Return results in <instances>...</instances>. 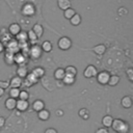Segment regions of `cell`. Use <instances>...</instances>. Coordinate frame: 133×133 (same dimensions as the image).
Segmentation results:
<instances>
[{"label": "cell", "instance_id": "1", "mask_svg": "<svg viewBox=\"0 0 133 133\" xmlns=\"http://www.w3.org/2000/svg\"><path fill=\"white\" fill-rule=\"evenodd\" d=\"M111 127L115 132H118V133H128L129 129H130L128 123H126L125 121H123L121 118L113 119L112 124H111Z\"/></svg>", "mask_w": 133, "mask_h": 133}, {"label": "cell", "instance_id": "2", "mask_svg": "<svg viewBox=\"0 0 133 133\" xmlns=\"http://www.w3.org/2000/svg\"><path fill=\"white\" fill-rule=\"evenodd\" d=\"M57 46H58V48H59L60 50H63V51L69 50V49L72 47V41H71V38L68 37V36H62V37H60V38L58 39Z\"/></svg>", "mask_w": 133, "mask_h": 133}, {"label": "cell", "instance_id": "3", "mask_svg": "<svg viewBox=\"0 0 133 133\" xmlns=\"http://www.w3.org/2000/svg\"><path fill=\"white\" fill-rule=\"evenodd\" d=\"M97 74H98V70H97V68H96L95 65H92V64L87 65V66L85 68L84 72H83V75H84L85 78H92V77H96Z\"/></svg>", "mask_w": 133, "mask_h": 133}, {"label": "cell", "instance_id": "4", "mask_svg": "<svg viewBox=\"0 0 133 133\" xmlns=\"http://www.w3.org/2000/svg\"><path fill=\"white\" fill-rule=\"evenodd\" d=\"M42 51H43V50H42L41 46H38V45L32 46L31 49H30V51H29L30 57H31L32 59H37V58H39V57L42 56Z\"/></svg>", "mask_w": 133, "mask_h": 133}, {"label": "cell", "instance_id": "5", "mask_svg": "<svg viewBox=\"0 0 133 133\" xmlns=\"http://www.w3.org/2000/svg\"><path fill=\"white\" fill-rule=\"evenodd\" d=\"M109 77H110V74L106 71H102L100 73L97 74V80L100 84H107L108 83V80H109Z\"/></svg>", "mask_w": 133, "mask_h": 133}, {"label": "cell", "instance_id": "6", "mask_svg": "<svg viewBox=\"0 0 133 133\" xmlns=\"http://www.w3.org/2000/svg\"><path fill=\"white\" fill-rule=\"evenodd\" d=\"M22 14L26 17H31L35 14V8L31 3H27L22 7Z\"/></svg>", "mask_w": 133, "mask_h": 133}, {"label": "cell", "instance_id": "7", "mask_svg": "<svg viewBox=\"0 0 133 133\" xmlns=\"http://www.w3.org/2000/svg\"><path fill=\"white\" fill-rule=\"evenodd\" d=\"M16 107L18 110L20 111H25L27 110V108L29 107V103H28V100H18L17 101V104H16Z\"/></svg>", "mask_w": 133, "mask_h": 133}, {"label": "cell", "instance_id": "8", "mask_svg": "<svg viewBox=\"0 0 133 133\" xmlns=\"http://www.w3.org/2000/svg\"><path fill=\"white\" fill-rule=\"evenodd\" d=\"M8 31L11 35H17L20 31H21V26L18 24V23H12L9 25L8 27Z\"/></svg>", "mask_w": 133, "mask_h": 133}, {"label": "cell", "instance_id": "9", "mask_svg": "<svg viewBox=\"0 0 133 133\" xmlns=\"http://www.w3.org/2000/svg\"><path fill=\"white\" fill-rule=\"evenodd\" d=\"M16 104H17V100L14 99V98H7L5 100V107L8 109V110H12L16 108Z\"/></svg>", "mask_w": 133, "mask_h": 133}, {"label": "cell", "instance_id": "10", "mask_svg": "<svg viewBox=\"0 0 133 133\" xmlns=\"http://www.w3.org/2000/svg\"><path fill=\"white\" fill-rule=\"evenodd\" d=\"M9 85L11 87H16V88H19L21 85H22V78H20L19 76H16L14 77L10 81H9Z\"/></svg>", "mask_w": 133, "mask_h": 133}, {"label": "cell", "instance_id": "11", "mask_svg": "<svg viewBox=\"0 0 133 133\" xmlns=\"http://www.w3.org/2000/svg\"><path fill=\"white\" fill-rule=\"evenodd\" d=\"M121 104L124 108H130L132 106V98L130 96H125L122 101H121Z\"/></svg>", "mask_w": 133, "mask_h": 133}, {"label": "cell", "instance_id": "12", "mask_svg": "<svg viewBox=\"0 0 133 133\" xmlns=\"http://www.w3.org/2000/svg\"><path fill=\"white\" fill-rule=\"evenodd\" d=\"M92 51H94L96 54H98V55H102V54H104V53L106 52V46L103 45V44L97 45V46H95V47L92 48Z\"/></svg>", "mask_w": 133, "mask_h": 133}, {"label": "cell", "instance_id": "13", "mask_svg": "<svg viewBox=\"0 0 133 133\" xmlns=\"http://www.w3.org/2000/svg\"><path fill=\"white\" fill-rule=\"evenodd\" d=\"M32 108H33V110L38 112V111H41L42 109L45 108V103L42 100H35L32 104Z\"/></svg>", "mask_w": 133, "mask_h": 133}, {"label": "cell", "instance_id": "14", "mask_svg": "<svg viewBox=\"0 0 133 133\" xmlns=\"http://www.w3.org/2000/svg\"><path fill=\"white\" fill-rule=\"evenodd\" d=\"M57 5L60 9L65 10L66 8L71 7V1L70 0H57Z\"/></svg>", "mask_w": 133, "mask_h": 133}, {"label": "cell", "instance_id": "15", "mask_svg": "<svg viewBox=\"0 0 133 133\" xmlns=\"http://www.w3.org/2000/svg\"><path fill=\"white\" fill-rule=\"evenodd\" d=\"M31 30L35 33V35L37 36V38L41 37V36L43 35V33H44V28H43V26H42L41 24H35Z\"/></svg>", "mask_w": 133, "mask_h": 133}, {"label": "cell", "instance_id": "16", "mask_svg": "<svg viewBox=\"0 0 133 133\" xmlns=\"http://www.w3.org/2000/svg\"><path fill=\"white\" fill-rule=\"evenodd\" d=\"M37 116L42 121H47L50 117V112H49V110H47V109L44 108V109H42L41 111L37 112Z\"/></svg>", "mask_w": 133, "mask_h": 133}, {"label": "cell", "instance_id": "17", "mask_svg": "<svg viewBox=\"0 0 133 133\" xmlns=\"http://www.w3.org/2000/svg\"><path fill=\"white\" fill-rule=\"evenodd\" d=\"M64 75H65L64 69H61V68L56 69L55 72H54V78H55L56 80H62L63 77H64Z\"/></svg>", "mask_w": 133, "mask_h": 133}, {"label": "cell", "instance_id": "18", "mask_svg": "<svg viewBox=\"0 0 133 133\" xmlns=\"http://www.w3.org/2000/svg\"><path fill=\"white\" fill-rule=\"evenodd\" d=\"M112 121H113V117L111 115H105L102 118V124H103V126L105 128H109V127H111Z\"/></svg>", "mask_w": 133, "mask_h": 133}, {"label": "cell", "instance_id": "19", "mask_svg": "<svg viewBox=\"0 0 133 133\" xmlns=\"http://www.w3.org/2000/svg\"><path fill=\"white\" fill-rule=\"evenodd\" d=\"M18 50H19L18 43H17L16 41H10V42L8 43L7 51H8V52H11V53H14V54H15V52H16V51H18Z\"/></svg>", "mask_w": 133, "mask_h": 133}, {"label": "cell", "instance_id": "20", "mask_svg": "<svg viewBox=\"0 0 133 133\" xmlns=\"http://www.w3.org/2000/svg\"><path fill=\"white\" fill-rule=\"evenodd\" d=\"M25 78H26V82L28 83L27 85L34 84V83H36V82H37V80H38V78H37V77H35L32 73H31V74H27V76H26Z\"/></svg>", "mask_w": 133, "mask_h": 133}, {"label": "cell", "instance_id": "21", "mask_svg": "<svg viewBox=\"0 0 133 133\" xmlns=\"http://www.w3.org/2000/svg\"><path fill=\"white\" fill-rule=\"evenodd\" d=\"M75 80H76V77H75V76L68 75V74H65V75H64V77H63V79H62L63 83H64V84H68V85L73 84V83L75 82Z\"/></svg>", "mask_w": 133, "mask_h": 133}, {"label": "cell", "instance_id": "22", "mask_svg": "<svg viewBox=\"0 0 133 133\" xmlns=\"http://www.w3.org/2000/svg\"><path fill=\"white\" fill-rule=\"evenodd\" d=\"M70 22H71V24L74 25V26L79 25V24L81 23V16H80L79 14H75V15L70 19Z\"/></svg>", "mask_w": 133, "mask_h": 133}, {"label": "cell", "instance_id": "23", "mask_svg": "<svg viewBox=\"0 0 133 133\" xmlns=\"http://www.w3.org/2000/svg\"><path fill=\"white\" fill-rule=\"evenodd\" d=\"M27 69L23 65H20L18 69H17V75L20 77V78H25L27 76Z\"/></svg>", "mask_w": 133, "mask_h": 133}, {"label": "cell", "instance_id": "24", "mask_svg": "<svg viewBox=\"0 0 133 133\" xmlns=\"http://www.w3.org/2000/svg\"><path fill=\"white\" fill-rule=\"evenodd\" d=\"M14 62H17L19 64H22L23 62H25V56L21 53H17L14 54Z\"/></svg>", "mask_w": 133, "mask_h": 133}, {"label": "cell", "instance_id": "25", "mask_svg": "<svg viewBox=\"0 0 133 133\" xmlns=\"http://www.w3.org/2000/svg\"><path fill=\"white\" fill-rule=\"evenodd\" d=\"M118 82H119V76H117V75H112V76L109 77V80H108V83H107V84H109L110 86H115Z\"/></svg>", "mask_w": 133, "mask_h": 133}, {"label": "cell", "instance_id": "26", "mask_svg": "<svg viewBox=\"0 0 133 133\" xmlns=\"http://www.w3.org/2000/svg\"><path fill=\"white\" fill-rule=\"evenodd\" d=\"M32 74H33L35 77H37V78H41V77H43V76L45 75V70H44L43 68L38 66V68H35V69H33V71H32Z\"/></svg>", "mask_w": 133, "mask_h": 133}, {"label": "cell", "instance_id": "27", "mask_svg": "<svg viewBox=\"0 0 133 133\" xmlns=\"http://www.w3.org/2000/svg\"><path fill=\"white\" fill-rule=\"evenodd\" d=\"M42 50L45 51V52H50L52 50V43L49 42V41H45L43 44H42Z\"/></svg>", "mask_w": 133, "mask_h": 133}, {"label": "cell", "instance_id": "28", "mask_svg": "<svg viewBox=\"0 0 133 133\" xmlns=\"http://www.w3.org/2000/svg\"><path fill=\"white\" fill-rule=\"evenodd\" d=\"M64 72H65V74L72 75V76H75V77H76V75H77V69H76L75 66H73V65L66 66V68L64 69Z\"/></svg>", "mask_w": 133, "mask_h": 133}, {"label": "cell", "instance_id": "29", "mask_svg": "<svg viewBox=\"0 0 133 133\" xmlns=\"http://www.w3.org/2000/svg\"><path fill=\"white\" fill-rule=\"evenodd\" d=\"M75 14H76V11H75L73 8H71V7H70V8H66L65 10H63V16H64V18H65V19H69V20H70Z\"/></svg>", "mask_w": 133, "mask_h": 133}, {"label": "cell", "instance_id": "30", "mask_svg": "<svg viewBox=\"0 0 133 133\" xmlns=\"http://www.w3.org/2000/svg\"><path fill=\"white\" fill-rule=\"evenodd\" d=\"M16 36H17V39H18L19 42H21V43H24V42H26V41L28 39L27 32H22V31H20Z\"/></svg>", "mask_w": 133, "mask_h": 133}, {"label": "cell", "instance_id": "31", "mask_svg": "<svg viewBox=\"0 0 133 133\" xmlns=\"http://www.w3.org/2000/svg\"><path fill=\"white\" fill-rule=\"evenodd\" d=\"M19 94H20V89H19V88L11 87V88L9 89V96H10V98L18 99V98H19Z\"/></svg>", "mask_w": 133, "mask_h": 133}, {"label": "cell", "instance_id": "32", "mask_svg": "<svg viewBox=\"0 0 133 133\" xmlns=\"http://www.w3.org/2000/svg\"><path fill=\"white\" fill-rule=\"evenodd\" d=\"M5 60H6V62L8 64H12L14 63V53L6 51V53H5Z\"/></svg>", "mask_w": 133, "mask_h": 133}, {"label": "cell", "instance_id": "33", "mask_svg": "<svg viewBox=\"0 0 133 133\" xmlns=\"http://www.w3.org/2000/svg\"><path fill=\"white\" fill-rule=\"evenodd\" d=\"M79 115H80L82 118L87 119V118L89 117V112H88V110H87L86 108H82V109L79 110Z\"/></svg>", "mask_w": 133, "mask_h": 133}, {"label": "cell", "instance_id": "34", "mask_svg": "<svg viewBox=\"0 0 133 133\" xmlns=\"http://www.w3.org/2000/svg\"><path fill=\"white\" fill-rule=\"evenodd\" d=\"M27 36H28V39H30L32 43H35L36 39H37V36L35 35V33L32 31V30H29L27 32Z\"/></svg>", "mask_w": 133, "mask_h": 133}, {"label": "cell", "instance_id": "35", "mask_svg": "<svg viewBox=\"0 0 133 133\" xmlns=\"http://www.w3.org/2000/svg\"><path fill=\"white\" fill-rule=\"evenodd\" d=\"M28 98H29L28 91H26V90H20V94H19V99L20 100H28Z\"/></svg>", "mask_w": 133, "mask_h": 133}, {"label": "cell", "instance_id": "36", "mask_svg": "<svg viewBox=\"0 0 133 133\" xmlns=\"http://www.w3.org/2000/svg\"><path fill=\"white\" fill-rule=\"evenodd\" d=\"M8 85H9V82L8 81H0V87L1 88H5V87H8Z\"/></svg>", "mask_w": 133, "mask_h": 133}, {"label": "cell", "instance_id": "37", "mask_svg": "<svg viewBox=\"0 0 133 133\" xmlns=\"http://www.w3.org/2000/svg\"><path fill=\"white\" fill-rule=\"evenodd\" d=\"M96 133H109V131H108V129L107 128H99L97 131H96Z\"/></svg>", "mask_w": 133, "mask_h": 133}, {"label": "cell", "instance_id": "38", "mask_svg": "<svg viewBox=\"0 0 133 133\" xmlns=\"http://www.w3.org/2000/svg\"><path fill=\"white\" fill-rule=\"evenodd\" d=\"M44 133H57V131H56V129H54V128H48Z\"/></svg>", "mask_w": 133, "mask_h": 133}, {"label": "cell", "instance_id": "39", "mask_svg": "<svg viewBox=\"0 0 133 133\" xmlns=\"http://www.w3.org/2000/svg\"><path fill=\"white\" fill-rule=\"evenodd\" d=\"M5 125V118L3 116H0V128H2Z\"/></svg>", "mask_w": 133, "mask_h": 133}, {"label": "cell", "instance_id": "40", "mask_svg": "<svg viewBox=\"0 0 133 133\" xmlns=\"http://www.w3.org/2000/svg\"><path fill=\"white\" fill-rule=\"evenodd\" d=\"M127 72H128V76H129L130 81H132V80H133V78H132V70H131V69H129Z\"/></svg>", "mask_w": 133, "mask_h": 133}, {"label": "cell", "instance_id": "41", "mask_svg": "<svg viewBox=\"0 0 133 133\" xmlns=\"http://www.w3.org/2000/svg\"><path fill=\"white\" fill-rule=\"evenodd\" d=\"M3 50H4V45H3V43L0 41V53H2Z\"/></svg>", "mask_w": 133, "mask_h": 133}, {"label": "cell", "instance_id": "42", "mask_svg": "<svg viewBox=\"0 0 133 133\" xmlns=\"http://www.w3.org/2000/svg\"><path fill=\"white\" fill-rule=\"evenodd\" d=\"M3 95H4V89H3V88H1V87H0V97H2V96H3Z\"/></svg>", "mask_w": 133, "mask_h": 133}, {"label": "cell", "instance_id": "43", "mask_svg": "<svg viewBox=\"0 0 133 133\" xmlns=\"http://www.w3.org/2000/svg\"><path fill=\"white\" fill-rule=\"evenodd\" d=\"M0 37H1V31H0Z\"/></svg>", "mask_w": 133, "mask_h": 133}]
</instances>
